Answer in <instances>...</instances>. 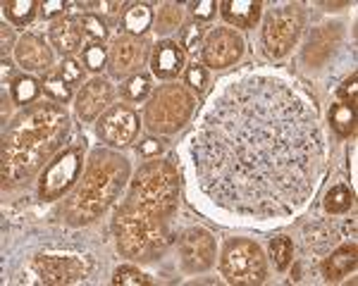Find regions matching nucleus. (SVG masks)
I'll use <instances>...</instances> for the list:
<instances>
[{
    "instance_id": "nucleus-39",
    "label": "nucleus",
    "mask_w": 358,
    "mask_h": 286,
    "mask_svg": "<svg viewBox=\"0 0 358 286\" xmlns=\"http://www.w3.org/2000/svg\"><path fill=\"white\" fill-rule=\"evenodd\" d=\"M163 153V141L160 139H146L141 141V146H138V156L143 158H155Z\"/></svg>"
},
{
    "instance_id": "nucleus-29",
    "label": "nucleus",
    "mask_w": 358,
    "mask_h": 286,
    "mask_svg": "<svg viewBox=\"0 0 358 286\" xmlns=\"http://www.w3.org/2000/svg\"><path fill=\"white\" fill-rule=\"evenodd\" d=\"M108 57H110V55H108L106 45L94 41V43H89L84 48V67H86V70H91V72H101L103 67L108 65Z\"/></svg>"
},
{
    "instance_id": "nucleus-32",
    "label": "nucleus",
    "mask_w": 358,
    "mask_h": 286,
    "mask_svg": "<svg viewBox=\"0 0 358 286\" xmlns=\"http://www.w3.org/2000/svg\"><path fill=\"white\" fill-rule=\"evenodd\" d=\"M43 89H45V93H48L55 103H67L69 98H72V89H69V86L62 82L57 74H53V77H45Z\"/></svg>"
},
{
    "instance_id": "nucleus-21",
    "label": "nucleus",
    "mask_w": 358,
    "mask_h": 286,
    "mask_svg": "<svg viewBox=\"0 0 358 286\" xmlns=\"http://www.w3.org/2000/svg\"><path fill=\"white\" fill-rule=\"evenodd\" d=\"M356 270V246H342L327 257L325 262V279L327 282H339L349 272Z\"/></svg>"
},
{
    "instance_id": "nucleus-3",
    "label": "nucleus",
    "mask_w": 358,
    "mask_h": 286,
    "mask_svg": "<svg viewBox=\"0 0 358 286\" xmlns=\"http://www.w3.org/2000/svg\"><path fill=\"white\" fill-rule=\"evenodd\" d=\"M69 131V114L57 103H38L24 110L3 136V186H13L43 167Z\"/></svg>"
},
{
    "instance_id": "nucleus-26",
    "label": "nucleus",
    "mask_w": 358,
    "mask_h": 286,
    "mask_svg": "<svg viewBox=\"0 0 358 286\" xmlns=\"http://www.w3.org/2000/svg\"><path fill=\"white\" fill-rule=\"evenodd\" d=\"M292 253H294V243L289 236H275L273 241H270V255H273L277 270H285V267L289 265Z\"/></svg>"
},
{
    "instance_id": "nucleus-37",
    "label": "nucleus",
    "mask_w": 358,
    "mask_h": 286,
    "mask_svg": "<svg viewBox=\"0 0 358 286\" xmlns=\"http://www.w3.org/2000/svg\"><path fill=\"white\" fill-rule=\"evenodd\" d=\"M215 8H217V5L213 3V0H199V3H192V13H194L196 20H201V22L213 20Z\"/></svg>"
},
{
    "instance_id": "nucleus-1",
    "label": "nucleus",
    "mask_w": 358,
    "mask_h": 286,
    "mask_svg": "<svg viewBox=\"0 0 358 286\" xmlns=\"http://www.w3.org/2000/svg\"><path fill=\"white\" fill-rule=\"evenodd\" d=\"M201 191L217 208L273 220L301 210L325 165L317 112L292 84L265 74L229 82L192 141Z\"/></svg>"
},
{
    "instance_id": "nucleus-6",
    "label": "nucleus",
    "mask_w": 358,
    "mask_h": 286,
    "mask_svg": "<svg viewBox=\"0 0 358 286\" xmlns=\"http://www.w3.org/2000/svg\"><path fill=\"white\" fill-rule=\"evenodd\" d=\"M222 277L234 286H253L265 282V257L258 243L248 239H229L220 257Z\"/></svg>"
},
{
    "instance_id": "nucleus-27",
    "label": "nucleus",
    "mask_w": 358,
    "mask_h": 286,
    "mask_svg": "<svg viewBox=\"0 0 358 286\" xmlns=\"http://www.w3.org/2000/svg\"><path fill=\"white\" fill-rule=\"evenodd\" d=\"M182 24V8L175 3H165L160 8V15H158V33H170Z\"/></svg>"
},
{
    "instance_id": "nucleus-17",
    "label": "nucleus",
    "mask_w": 358,
    "mask_h": 286,
    "mask_svg": "<svg viewBox=\"0 0 358 286\" xmlns=\"http://www.w3.org/2000/svg\"><path fill=\"white\" fill-rule=\"evenodd\" d=\"M48 36L53 48L62 55H72L82 48V27L72 17H62V20L53 22Z\"/></svg>"
},
{
    "instance_id": "nucleus-33",
    "label": "nucleus",
    "mask_w": 358,
    "mask_h": 286,
    "mask_svg": "<svg viewBox=\"0 0 358 286\" xmlns=\"http://www.w3.org/2000/svg\"><path fill=\"white\" fill-rule=\"evenodd\" d=\"M57 77L65 82L69 89H72L74 84H79L82 82V77H84V70H82V65H79L77 60H72V57H67V60H62V65H60V72H57Z\"/></svg>"
},
{
    "instance_id": "nucleus-20",
    "label": "nucleus",
    "mask_w": 358,
    "mask_h": 286,
    "mask_svg": "<svg viewBox=\"0 0 358 286\" xmlns=\"http://www.w3.org/2000/svg\"><path fill=\"white\" fill-rule=\"evenodd\" d=\"M153 24V8L148 3H131L127 5L122 20H120V31L127 36H141Z\"/></svg>"
},
{
    "instance_id": "nucleus-30",
    "label": "nucleus",
    "mask_w": 358,
    "mask_h": 286,
    "mask_svg": "<svg viewBox=\"0 0 358 286\" xmlns=\"http://www.w3.org/2000/svg\"><path fill=\"white\" fill-rule=\"evenodd\" d=\"M113 284H124V286H146L151 284V277L148 274H143L141 270H136V267L131 265H122L115 270V277H113Z\"/></svg>"
},
{
    "instance_id": "nucleus-5",
    "label": "nucleus",
    "mask_w": 358,
    "mask_h": 286,
    "mask_svg": "<svg viewBox=\"0 0 358 286\" xmlns=\"http://www.w3.org/2000/svg\"><path fill=\"white\" fill-rule=\"evenodd\" d=\"M194 96L184 86H160L146 103L143 124L153 134H175L194 112Z\"/></svg>"
},
{
    "instance_id": "nucleus-34",
    "label": "nucleus",
    "mask_w": 358,
    "mask_h": 286,
    "mask_svg": "<svg viewBox=\"0 0 358 286\" xmlns=\"http://www.w3.org/2000/svg\"><path fill=\"white\" fill-rule=\"evenodd\" d=\"M203 33H206V29L201 24H189L182 31V48H187L189 53H199L201 41H203Z\"/></svg>"
},
{
    "instance_id": "nucleus-43",
    "label": "nucleus",
    "mask_w": 358,
    "mask_h": 286,
    "mask_svg": "<svg viewBox=\"0 0 358 286\" xmlns=\"http://www.w3.org/2000/svg\"><path fill=\"white\" fill-rule=\"evenodd\" d=\"M346 3H327V8H344Z\"/></svg>"
},
{
    "instance_id": "nucleus-15",
    "label": "nucleus",
    "mask_w": 358,
    "mask_h": 286,
    "mask_svg": "<svg viewBox=\"0 0 358 286\" xmlns=\"http://www.w3.org/2000/svg\"><path fill=\"white\" fill-rule=\"evenodd\" d=\"M15 55H17V62H20L24 70H31V72L45 70V67H50V62H53V50L45 45V41L38 33H24L15 45Z\"/></svg>"
},
{
    "instance_id": "nucleus-2",
    "label": "nucleus",
    "mask_w": 358,
    "mask_h": 286,
    "mask_svg": "<svg viewBox=\"0 0 358 286\" xmlns=\"http://www.w3.org/2000/svg\"><path fill=\"white\" fill-rule=\"evenodd\" d=\"M179 200V176L170 163H146L136 172L113 222L124 257L153 260L172 241L170 220Z\"/></svg>"
},
{
    "instance_id": "nucleus-42",
    "label": "nucleus",
    "mask_w": 358,
    "mask_h": 286,
    "mask_svg": "<svg viewBox=\"0 0 358 286\" xmlns=\"http://www.w3.org/2000/svg\"><path fill=\"white\" fill-rule=\"evenodd\" d=\"M8 74H13V65L8 62V57H3V79H8Z\"/></svg>"
},
{
    "instance_id": "nucleus-22",
    "label": "nucleus",
    "mask_w": 358,
    "mask_h": 286,
    "mask_svg": "<svg viewBox=\"0 0 358 286\" xmlns=\"http://www.w3.org/2000/svg\"><path fill=\"white\" fill-rule=\"evenodd\" d=\"M330 122L339 136H351L356 131V107L346 105V103H337L330 112Z\"/></svg>"
},
{
    "instance_id": "nucleus-28",
    "label": "nucleus",
    "mask_w": 358,
    "mask_h": 286,
    "mask_svg": "<svg viewBox=\"0 0 358 286\" xmlns=\"http://www.w3.org/2000/svg\"><path fill=\"white\" fill-rule=\"evenodd\" d=\"M122 93L127 100H143L148 93H151V77L146 74H134L124 86H122Z\"/></svg>"
},
{
    "instance_id": "nucleus-24",
    "label": "nucleus",
    "mask_w": 358,
    "mask_h": 286,
    "mask_svg": "<svg viewBox=\"0 0 358 286\" xmlns=\"http://www.w3.org/2000/svg\"><path fill=\"white\" fill-rule=\"evenodd\" d=\"M5 17L13 22L15 27H27L29 22L34 20V13H36V3L34 0H8L3 5Z\"/></svg>"
},
{
    "instance_id": "nucleus-16",
    "label": "nucleus",
    "mask_w": 358,
    "mask_h": 286,
    "mask_svg": "<svg viewBox=\"0 0 358 286\" xmlns=\"http://www.w3.org/2000/svg\"><path fill=\"white\" fill-rule=\"evenodd\" d=\"M184 67V50L175 41H160L151 55V70L158 79H175Z\"/></svg>"
},
{
    "instance_id": "nucleus-18",
    "label": "nucleus",
    "mask_w": 358,
    "mask_h": 286,
    "mask_svg": "<svg viewBox=\"0 0 358 286\" xmlns=\"http://www.w3.org/2000/svg\"><path fill=\"white\" fill-rule=\"evenodd\" d=\"M220 8H222V17L229 24L239 29H251L261 20L263 5L258 0H224Z\"/></svg>"
},
{
    "instance_id": "nucleus-25",
    "label": "nucleus",
    "mask_w": 358,
    "mask_h": 286,
    "mask_svg": "<svg viewBox=\"0 0 358 286\" xmlns=\"http://www.w3.org/2000/svg\"><path fill=\"white\" fill-rule=\"evenodd\" d=\"M41 93V84L36 82L34 77H17L13 82V98L20 105H29L34 103Z\"/></svg>"
},
{
    "instance_id": "nucleus-10",
    "label": "nucleus",
    "mask_w": 358,
    "mask_h": 286,
    "mask_svg": "<svg viewBox=\"0 0 358 286\" xmlns=\"http://www.w3.org/2000/svg\"><path fill=\"white\" fill-rule=\"evenodd\" d=\"M179 262L187 272H206L215 262V239L201 227H192L179 236Z\"/></svg>"
},
{
    "instance_id": "nucleus-35",
    "label": "nucleus",
    "mask_w": 358,
    "mask_h": 286,
    "mask_svg": "<svg viewBox=\"0 0 358 286\" xmlns=\"http://www.w3.org/2000/svg\"><path fill=\"white\" fill-rule=\"evenodd\" d=\"M206 84H208V74H206V70L201 65H192L187 70V86H192L194 91H203L206 89Z\"/></svg>"
},
{
    "instance_id": "nucleus-23",
    "label": "nucleus",
    "mask_w": 358,
    "mask_h": 286,
    "mask_svg": "<svg viewBox=\"0 0 358 286\" xmlns=\"http://www.w3.org/2000/svg\"><path fill=\"white\" fill-rule=\"evenodd\" d=\"M351 205H354V191H351L346 184H337V186H332L330 191H327L325 210L330 215L346 213V210H351Z\"/></svg>"
},
{
    "instance_id": "nucleus-13",
    "label": "nucleus",
    "mask_w": 358,
    "mask_h": 286,
    "mask_svg": "<svg viewBox=\"0 0 358 286\" xmlns=\"http://www.w3.org/2000/svg\"><path fill=\"white\" fill-rule=\"evenodd\" d=\"M146 57H148V43L141 36H127L124 33L110 48V57H108L110 74L117 79L129 77V74H134L146 62Z\"/></svg>"
},
{
    "instance_id": "nucleus-11",
    "label": "nucleus",
    "mask_w": 358,
    "mask_h": 286,
    "mask_svg": "<svg viewBox=\"0 0 358 286\" xmlns=\"http://www.w3.org/2000/svg\"><path fill=\"white\" fill-rule=\"evenodd\" d=\"M138 127V114L129 105H113L98 122V136L108 146L124 148L136 139Z\"/></svg>"
},
{
    "instance_id": "nucleus-19",
    "label": "nucleus",
    "mask_w": 358,
    "mask_h": 286,
    "mask_svg": "<svg viewBox=\"0 0 358 286\" xmlns=\"http://www.w3.org/2000/svg\"><path fill=\"white\" fill-rule=\"evenodd\" d=\"M339 38V27H320L317 31L310 36L308 45H306L303 50V60L308 62V65H322V62L330 57L334 43H337Z\"/></svg>"
},
{
    "instance_id": "nucleus-14",
    "label": "nucleus",
    "mask_w": 358,
    "mask_h": 286,
    "mask_svg": "<svg viewBox=\"0 0 358 286\" xmlns=\"http://www.w3.org/2000/svg\"><path fill=\"white\" fill-rule=\"evenodd\" d=\"M115 98V89L110 86V82L106 79H91L89 84L82 86L77 96V114L84 119V122H94V119L106 110L108 105Z\"/></svg>"
},
{
    "instance_id": "nucleus-9",
    "label": "nucleus",
    "mask_w": 358,
    "mask_h": 286,
    "mask_svg": "<svg viewBox=\"0 0 358 286\" xmlns=\"http://www.w3.org/2000/svg\"><path fill=\"white\" fill-rule=\"evenodd\" d=\"M94 270V262L89 255H50L41 253L34 257V272L38 274L43 284H74L84 282L89 277V272Z\"/></svg>"
},
{
    "instance_id": "nucleus-31",
    "label": "nucleus",
    "mask_w": 358,
    "mask_h": 286,
    "mask_svg": "<svg viewBox=\"0 0 358 286\" xmlns=\"http://www.w3.org/2000/svg\"><path fill=\"white\" fill-rule=\"evenodd\" d=\"M79 27H82L86 36L94 38V41H106L108 24L103 22V17H98V15H84L82 20H79Z\"/></svg>"
},
{
    "instance_id": "nucleus-40",
    "label": "nucleus",
    "mask_w": 358,
    "mask_h": 286,
    "mask_svg": "<svg viewBox=\"0 0 358 286\" xmlns=\"http://www.w3.org/2000/svg\"><path fill=\"white\" fill-rule=\"evenodd\" d=\"M94 8H101V13H106L108 17H113V15H117V10L122 8L120 3H96Z\"/></svg>"
},
{
    "instance_id": "nucleus-7",
    "label": "nucleus",
    "mask_w": 358,
    "mask_h": 286,
    "mask_svg": "<svg viewBox=\"0 0 358 286\" xmlns=\"http://www.w3.org/2000/svg\"><path fill=\"white\" fill-rule=\"evenodd\" d=\"M303 29V13L299 5H277L263 24V45L270 57H285L296 45Z\"/></svg>"
},
{
    "instance_id": "nucleus-38",
    "label": "nucleus",
    "mask_w": 358,
    "mask_h": 286,
    "mask_svg": "<svg viewBox=\"0 0 358 286\" xmlns=\"http://www.w3.org/2000/svg\"><path fill=\"white\" fill-rule=\"evenodd\" d=\"M67 10V3L65 0H43L41 3V15L43 20H53V17L62 15Z\"/></svg>"
},
{
    "instance_id": "nucleus-12",
    "label": "nucleus",
    "mask_w": 358,
    "mask_h": 286,
    "mask_svg": "<svg viewBox=\"0 0 358 286\" xmlns=\"http://www.w3.org/2000/svg\"><path fill=\"white\" fill-rule=\"evenodd\" d=\"M201 53H203V62L208 67L222 70V67L234 65L241 57V53H244V38L234 29H215L206 38Z\"/></svg>"
},
{
    "instance_id": "nucleus-4",
    "label": "nucleus",
    "mask_w": 358,
    "mask_h": 286,
    "mask_svg": "<svg viewBox=\"0 0 358 286\" xmlns=\"http://www.w3.org/2000/svg\"><path fill=\"white\" fill-rule=\"evenodd\" d=\"M127 179H129L127 158L110 151H96L84 174V181L67 198L65 208H62L65 222L74 227L96 222L120 196Z\"/></svg>"
},
{
    "instance_id": "nucleus-8",
    "label": "nucleus",
    "mask_w": 358,
    "mask_h": 286,
    "mask_svg": "<svg viewBox=\"0 0 358 286\" xmlns=\"http://www.w3.org/2000/svg\"><path fill=\"white\" fill-rule=\"evenodd\" d=\"M82 146L67 148L43 170L41 181H38L41 200H57L65 196V191L72 188L79 172H82Z\"/></svg>"
},
{
    "instance_id": "nucleus-36",
    "label": "nucleus",
    "mask_w": 358,
    "mask_h": 286,
    "mask_svg": "<svg viewBox=\"0 0 358 286\" xmlns=\"http://www.w3.org/2000/svg\"><path fill=\"white\" fill-rule=\"evenodd\" d=\"M356 93H358V77L351 74V77L342 84V89H339V98H342V103H346V105L356 107Z\"/></svg>"
},
{
    "instance_id": "nucleus-41",
    "label": "nucleus",
    "mask_w": 358,
    "mask_h": 286,
    "mask_svg": "<svg viewBox=\"0 0 358 286\" xmlns=\"http://www.w3.org/2000/svg\"><path fill=\"white\" fill-rule=\"evenodd\" d=\"M10 45H13V31L3 27V50H10Z\"/></svg>"
}]
</instances>
